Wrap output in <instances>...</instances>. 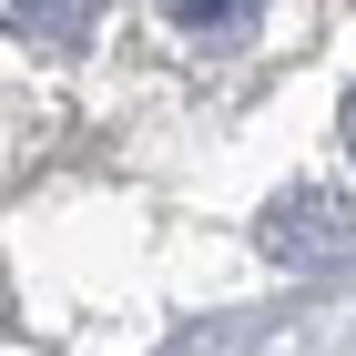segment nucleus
Returning a JSON list of instances; mask_svg holds the SVG:
<instances>
[{
    "label": "nucleus",
    "instance_id": "obj_1",
    "mask_svg": "<svg viewBox=\"0 0 356 356\" xmlns=\"http://www.w3.org/2000/svg\"><path fill=\"white\" fill-rule=\"evenodd\" d=\"M254 245H265L275 265H336V254H356V204L326 193V184H296V193H275V204H265Z\"/></svg>",
    "mask_w": 356,
    "mask_h": 356
},
{
    "label": "nucleus",
    "instance_id": "obj_2",
    "mask_svg": "<svg viewBox=\"0 0 356 356\" xmlns=\"http://www.w3.org/2000/svg\"><path fill=\"white\" fill-rule=\"evenodd\" d=\"M92 21H102V0H0V31L31 51H82Z\"/></svg>",
    "mask_w": 356,
    "mask_h": 356
},
{
    "label": "nucleus",
    "instance_id": "obj_3",
    "mask_svg": "<svg viewBox=\"0 0 356 356\" xmlns=\"http://www.w3.org/2000/svg\"><path fill=\"white\" fill-rule=\"evenodd\" d=\"M173 31L204 41V51H234V41L254 31V0H173Z\"/></svg>",
    "mask_w": 356,
    "mask_h": 356
},
{
    "label": "nucleus",
    "instance_id": "obj_4",
    "mask_svg": "<svg viewBox=\"0 0 356 356\" xmlns=\"http://www.w3.org/2000/svg\"><path fill=\"white\" fill-rule=\"evenodd\" d=\"M336 133H346V153H356V92H346V112H336Z\"/></svg>",
    "mask_w": 356,
    "mask_h": 356
}]
</instances>
